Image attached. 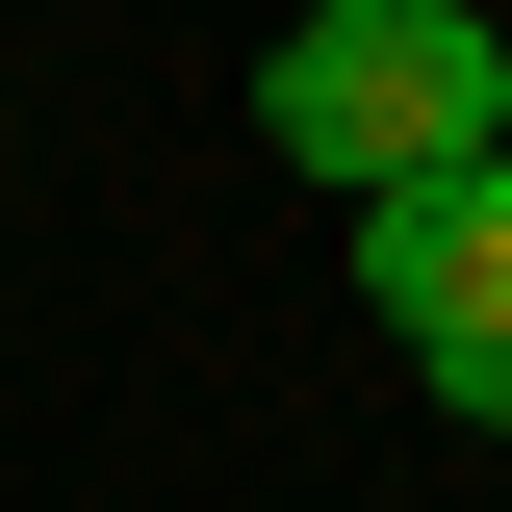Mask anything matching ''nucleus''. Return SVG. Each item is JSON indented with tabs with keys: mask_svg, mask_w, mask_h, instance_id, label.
<instances>
[{
	"mask_svg": "<svg viewBox=\"0 0 512 512\" xmlns=\"http://www.w3.org/2000/svg\"><path fill=\"white\" fill-rule=\"evenodd\" d=\"M282 154L359 180V205L487 180V154H512V52L461 26V0H308V26H282Z\"/></svg>",
	"mask_w": 512,
	"mask_h": 512,
	"instance_id": "1",
	"label": "nucleus"
},
{
	"mask_svg": "<svg viewBox=\"0 0 512 512\" xmlns=\"http://www.w3.org/2000/svg\"><path fill=\"white\" fill-rule=\"evenodd\" d=\"M359 282H384V333H410V359H436L461 410L512 436V154H487V180H410V205H359Z\"/></svg>",
	"mask_w": 512,
	"mask_h": 512,
	"instance_id": "2",
	"label": "nucleus"
}]
</instances>
